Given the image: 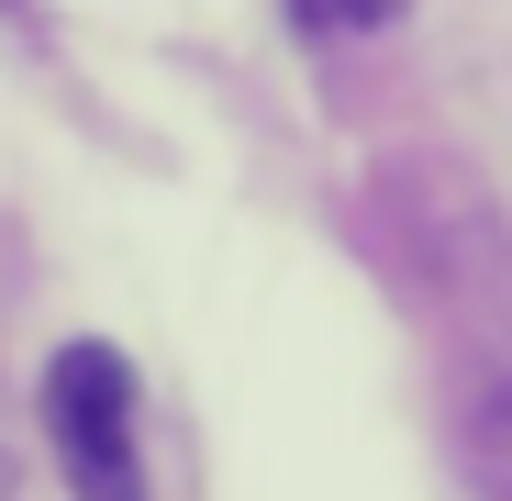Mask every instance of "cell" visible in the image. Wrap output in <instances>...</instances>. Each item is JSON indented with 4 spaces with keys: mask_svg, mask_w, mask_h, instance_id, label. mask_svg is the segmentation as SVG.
Segmentation results:
<instances>
[{
    "mask_svg": "<svg viewBox=\"0 0 512 501\" xmlns=\"http://www.w3.org/2000/svg\"><path fill=\"white\" fill-rule=\"evenodd\" d=\"M468 479H479L490 501H512V379H490V390L468 401Z\"/></svg>",
    "mask_w": 512,
    "mask_h": 501,
    "instance_id": "obj_2",
    "label": "cell"
},
{
    "mask_svg": "<svg viewBox=\"0 0 512 501\" xmlns=\"http://www.w3.org/2000/svg\"><path fill=\"white\" fill-rule=\"evenodd\" d=\"M45 435H56V468L78 501H145V457H134V368L123 346L78 334L45 368Z\"/></svg>",
    "mask_w": 512,
    "mask_h": 501,
    "instance_id": "obj_1",
    "label": "cell"
},
{
    "mask_svg": "<svg viewBox=\"0 0 512 501\" xmlns=\"http://www.w3.org/2000/svg\"><path fill=\"white\" fill-rule=\"evenodd\" d=\"M390 12H401V0H290L301 34H379Z\"/></svg>",
    "mask_w": 512,
    "mask_h": 501,
    "instance_id": "obj_3",
    "label": "cell"
}]
</instances>
